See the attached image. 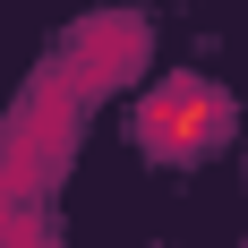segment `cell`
<instances>
[{"label":"cell","instance_id":"3957f363","mask_svg":"<svg viewBox=\"0 0 248 248\" xmlns=\"http://www.w3.org/2000/svg\"><path fill=\"white\" fill-rule=\"evenodd\" d=\"M0 248H43V231H26V223H9V231H0Z\"/></svg>","mask_w":248,"mask_h":248},{"label":"cell","instance_id":"6da1fadb","mask_svg":"<svg viewBox=\"0 0 248 248\" xmlns=\"http://www.w3.org/2000/svg\"><path fill=\"white\" fill-rule=\"evenodd\" d=\"M223 128H231V103L214 94L205 77H171V86H163L146 111H137V137H146L163 163H180V154H205Z\"/></svg>","mask_w":248,"mask_h":248},{"label":"cell","instance_id":"7a4b0ae2","mask_svg":"<svg viewBox=\"0 0 248 248\" xmlns=\"http://www.w3.org/2000/svg\"><path fill=\"white\" fill-rule=\"evenodd\" d=\"M137 51H146V26L137 17H94L86 26V34H77V77H86V86H120L128 69H137Z\"/></svg>","mask_w":248,"mask_h":248}]
</instances>
